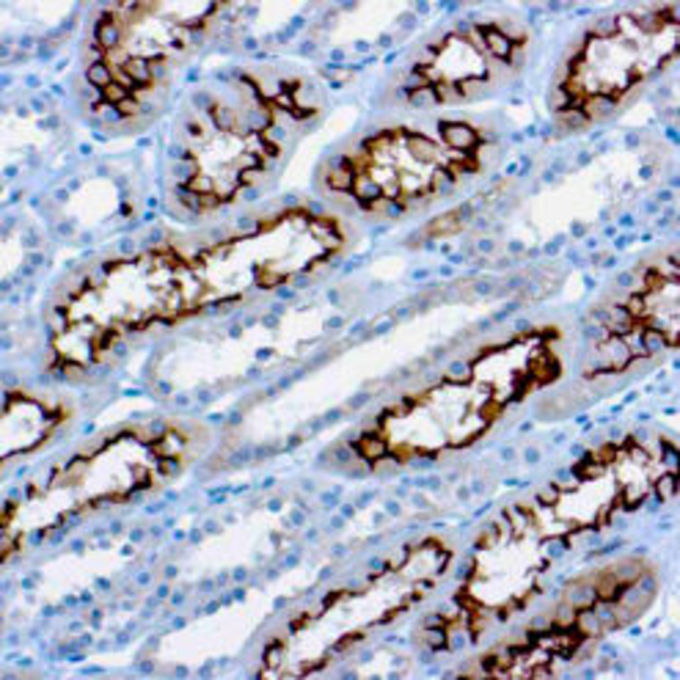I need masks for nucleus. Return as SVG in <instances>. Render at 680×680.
<instances>
[{
  "label": "nucleus",
  "instance_id": "4",
  "mask_svg": "<svg viewBox=\"0 0 680 680\" xmlns=\"http://www.w3.org/2000/svg\"><path fill=\"white\" fill-rule=\"evenodd\" d=\"M408 102H411L413 108H435V105H441V102H438L435 86H424V88L408 91Z\"/></svg>",
  "mask_w": 680,
  "mask_h": 680
},
{
  "label": "nucleus",
  "instance_id": "3",
  "mask_svg": "<svg viewBox=\"0 0 680 680\" xmlns=\"http://www.w3.org/2000/svg\"><path fill=\"white\" fill-rule=\"evenodd\" d=\"M86 80L94 86V88H108L116 77H113V66L108 64V61H102V64H91V66H86Z\"/></svg>",
  "mask_w": 680,
  "mask_h": 680
},
{
  "label": "nucleus",
  "instance_id": "1",
  "mask_svg": "<svg viewBox=\"0 0 680 680\" xmlns=\"http://www.w3.org/2000/svg\"><path fill=\"white\" fill-rule=\"evenodd\" d=\"M444 141H446L454 151H465V149H471V146L479 141V135H476L471 127H465V124H446V127H444Z\"/></svg>",
  "mask_w": 680,
  "mask_h": 680
},
{
  "label": "nucleus",
  "instance_id": "5",
  "mask_svg": "<svg viewBox=\"0 0 680 680\" xmlns=\"http://www.w3.org/2000/svg\"><path fill=\"white\" fill-rule=\"evenodd\" d=\"M675 493H677V485H675V474L669 471V474H664V476L658 479V498H661V501H669Z\"/></svg>",
  "mask_w": 680,
  "mask_h": 680
},
{
  "label": "nucleus",
  "instance_id": "6",
  "mask_svg": "<svg viewBox=\"0 0 680 680\" xmlns=\"http://www.w3.org/2000/svg\"><path fill=\"white\" fill-rule=\"evenodd\" d=\"M559 493H562V490H559L557 485H548V487H543V490L537 493V501H540V504H557V501H559Z\"/></svg>",
  "mask_w": 680,
  "mask_h": 680
},
{
  "label": "nucleus",
  "instance_id": "2",
  "mask_svg": "<svg viewBox=\"0 0 680 680\" xmlns=\"http://www.w3.org/2000/svg\"><path fill=\"white\" fill-rule=\"evenodd\" d=\"M356 449L361 452L364 460H380L389 452V444L383 438H378V435H361L356 441Z\"/></svg>",
  "mask_w": 680,
  "mask_h": 680
}]
</instances>
